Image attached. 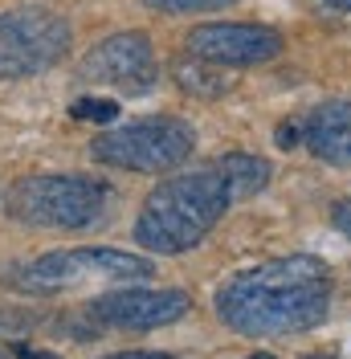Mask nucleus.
Masks as SVG:
<instances>
[{"mask_svg":"<svg viewBox=\"0 0 351 359\" xmlns=\"http://www.w3.org/2000/svg\"><path fill=\"white\" fill-rule=\"evenodd\" d=\"M94 278H152L155 269L147 257H135L123 249H82Z\"/></svg>","mask_w":351,"mask_h":359,"instance_id":"nucleus-12","label":"nucleus"},{"mask_svg":"<svg viewBox=\"0 0 351 359\" xmlns=\"http://www.w3.org/2000/svg\"><path fill=\"white\" fill-rule=\"evenodd\" d=\"M192 147H197V135L188 123L139 118L131 127L102 131L90 143V156L107 168H123V172H168L192 156Z\"/></svg>","mask_w":351,"mask_h":359,"instance_id":"nucleus-4","label":"nucleus"},{"mask_svg":"<svg viewBox=\"0 0 351 359\" xmlns=\"http://www.w3.org/2000/svg\"><path fill=\"white\" fill-rule=\"evenodd\" d=\"M303 127H307V135H303L307 147L323 163H335V168H347L351 163V98L323 102Z\"/></svg>","mask_w":351,"mask_h":359,"instance_id":"nucleus-10","label":"nucleus"},{"mask_svg":"<svg viewBox=\"0 0 351 359\" xmlns=\"http://www.w3.org/2000/svg\"><path fill=\"white\" fill-rule=\"evenodd\" d=\"M307 135V127L303 123H286L282 131H278V147H286V151H294V143Z\"/></svg>","mask_w":351,"mask_h":359,"instance_id":"nucleus-16","label":"nucleus"},{"mask_svg":"<svg viewBox=\"0 0 351 359\" xmlns=\"http://www.w3.org/2000/svg\"><path fill=\"white\" fill-rule=\"evenodd\" d=\"M82 278H94L82 249H74V253H41L33 262H17V266H8L0 273L4 286H13L21 294H58V290H69Z\"/></svg>","mask_w":351,"mask_h":359,"instance_id":"nucleus-9","label":"nucleus"},{"mask_svg":"<svg viewBox=\"0 0 351 359\" xmlns=\"http://www.w3.org/2000/svg\"><path fill=\"white\" fill-rule=\"evenodd\" d=\"M176 82L188 90V94H197V98H220L229 90V82L220 74H213L208 66H197V62H180L176 66Z\"/></svg>","mask_w":351,"mask_h":359,"instance_id":"nucleus-13","label":"nucleus"},{"mask_svg":"<svg viewBox=\"0 0 351 359\" xmlns=\"http://www.w3.org/2000/svg\"><path fill=\"white\" fill-rule=\"evenodd\" d=\"M323 4H331V8H347L351 13V0H323Z\"/></svg>","mask_w":351,"mask_h":359,"instance_id":"nucleus-20","label":"nucleus"},{"mask_svg":"<svg viewBox=\"0 0 351 359\" xmlns=\"http://www.w3.org/2000/svg\"><path fill=\"white\" fill-rule=\"evenodd\" d=\"M107 359H172V355H164V351H119V355Z\"/></svg>","mask_w":351,"mask_h":359,"instance_id":"nucleus-18","label":"nucleus"},{"mask_svg":"<svg viewBox=\"0 0 351 359\" xmlns=\"http://www.w3.org/2000/svg\"><path fill=\"white\" fill-rule=\"evenodd\" d=\"M0 359H13V355H8V351H0Z\"/></svg>","mask_w":351,"mask_h":359,"instance_id":"nucleus-23","label":"nucleus"},{"mask_svg":"<svg viewBox=\"0 0 351 359\" xmlns=\"http://www.w3.org/2000/svg\"><path fill=\"white\" fill-rule=\"evenodd\" d=\"M331 269L323 257H282L270 266L245 269L217 290V314L237 335H298L327 318Z\"/></svg>","mask_w":351,"mask_h":359,"instance_id":"nucleus-1","label":"nucleus"},{"mask_svg":"<svg viewBox=\"0 0 351 359\" xmlns=\"http://www.w3.org/2000/svg\"><path fill=\"white\" fill-rule=\"evenodd\" d=\"M69 114L82 118V123H114L119 118V102L114 98H78L69 107Z\"/></svg>","mask_w":351,"mask_h":359,"instance_id":"nucleus-14","label":"nucleus"},{"mask_svg":"<svg viewBox=\"0 0 351 359\" xmlns=\"http://www.w3.org/2000/svg\"><path fill=\"white\" fill-rule=\"evenodd\" d=\"M229 192L220 180L217 163L172 176L143 201L135 217V245L152 253H184L208 237V229L225 217Z\"/></svg>","mask_w":351,"mask_h":359,"instance_id":"nucleus-2","label":"nucleus"},{"mask_svg":"<svg viewBox=\"0 0 351 359\" xmlns=\"http://www.w3.org/2000/svg\"><path fill=\"white\" fill-rule=\"evenodd\" d=\"M188 311H192V298L184 290H114L94 298L82 314L114 331H155V327L180 323Z\"/></svg>","mask_w":351,"mask_h":359,"instance_id":"nucleus-7","label":"nucleus"},{"mask_svg":"<svg viewBox=\"0 0 351 359\" xmlns=\"http://www.w3.org/2000/svg\"><path fill=\"white\" fill-rule=\"evenodd\" d=\"M152 8H164V13H213V8H225L233 0H147Z\"/></svg>","mask_w":351,"mask_h":359,"instance_id":"nucleus-15","label":"nucleus"},{"mask_svg":"<svg viewBox=\"0 0 351 359\" xmlns=\"http://www.w3.org/2000/svg\"><path fill=\"white\" fill-rule=\"evenodd\" d=\"M21 359H62V355H49V351H33V347H17Z\"/></svg>","mask_w":351,"mask_h":359,"instance_id":"nucleus-19","label":"nucleus"},{"mask_svg":"<svg viewBox=\"0 0 351 359\" xmlns=\"http://www.w3.org/2000/svg\"><path fill=\"white\" fill-rule=\"evenodd\" d=\"M110 188L90 176H29L8 192V212L41 229H86L102 221Z\"/></svg>","mask_w":351,"mask_h":359,"instance_id":"nucleus-3","label":"nucleus"},{"mask_svg":"<svg viewBox=\"0 0 351 359\" xmlns=\"http://www.w3.org/2000/svg\"><path fill=\"white\" fill-rule=\"evenodd\" d=\"M331 221H335V229H339V233H347V237H351V201L335 204V208H331Z\"/></svg>","mask_w":351,"mask_h":359,"instance_id":"nucleus-17","label":"nucleus"},{"mask_svg":"<svg viewBox=\"0 0 351 359\" xmlns=\"http://www.w3.org/2000/svg\"><path fill=\"white\" fill-rule=\"evenodd\" d=\"M82 78L114 86L123 94H147L159 78L152 37L147 33H114L107 41H98L82 57Z\"/></svg>","mask_w":351,"mask_h":359,"instance_id":"nucleus-6","label":"nucleus"},{"mask_svg":"<svg viewBox=\"0 0 351 359\" xmlns=\"http://www.w3.org/2000/svg\"><path fill=\"white\" fill-rule=\"evenodd\" d=\"M184 45L192 57L217 66H262L282 53V37L265 25H197Z\"/></svg>","mask_w":351,"mask_h":359,"instance_id":"nucleus-8","label":"nucleus"},{"mask_svg":"<svg viewBox=\"0 0 351 359\" xmlns=\"http://www.w3.org/2000/svg\"><path fill=\"white\" fill-rule=\"evenodd\" d=\"M249 359H274V355H270V351H265V355H249Z\"/></svg>","mask_w":351,"mask_h":359,"instance_id":"nucleus-22","label":"nucleus"},{"mask_svg":"<svg viewBox=\"0 0 351 359\" xmlns=\"http://www.w3.org/2000/svg\"><path fill=\"white\" fill-rule=\"evenodd\" d=\"M303 359H335V355H303Z\"/></svg>","mask_w":351,"mask_h":359,"instance_id":"nucleus-21","label":"nucleus"},{"mask_svg":"<svg viewBox=\"0 0 351 359\" xmlns=\"http://www.w3.org/2000/svg\"><path fill=\"white\" fill-rule=\"evenodd\" d=\"M69 49V21L53 8L0 13V82L33 78L58 66Z\"/></svg>","mask_w":351,"mask_h":359,"instance_id":"nucleus-5","label":"nucleus"},{"mask_svg":"<svg viewBox=\"0 0 351 359\" xmlns=\"http://www.w3.org/2000/svg\"><path fill=\"white\" fill-rule=\"evenodd\" d=\"M217 172H220V180H225L229 201L258 196L265 184H270V176H274V168H270L262 156H245V151H233V156L217 159Z\"/></svg>","mask_w":351,"mask_h":359,"instance_id":"nucleus-11","label":"nucleus"}]
</instances>
